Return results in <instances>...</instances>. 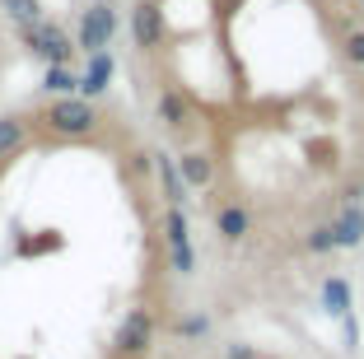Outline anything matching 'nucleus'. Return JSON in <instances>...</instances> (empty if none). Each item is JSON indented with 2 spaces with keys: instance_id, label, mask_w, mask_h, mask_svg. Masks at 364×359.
Here are the masks:
<instances>
[{
  "instance_id": "1a4fd4ad",
  "label": "nucleus",
  "mask_w": 364,
  "mask_h": 359,
  "mask_svg": "<svg viewBox=\"0 0 364 359\" xmlns=\"http://www.w3.org/2000/svg\"><path fill=\"white\" fill-rule=\"evenodd\" d=\"M159 117L168 131H187L192 127V103H187V94L182 89H164L159 94Z\"/></svg>"
},
{
  "instance_id": "9b49d317",
  "label": "nucleus",
  "mask_w": 364,
  "mask_h": 359,
  "mask_svg": "<svg viewBox=\"0 0 364 359\" xmlns=\"http://www.w3.org/2000/svg\"><path fill=\"white\" fill-rule=\"evenodd\" d=\"M28 140V117H0V159H10Z\"/></svg>"
},
{
  "instance_id": "f8f14e48",
  "label": "nucleus",
  "mask_w": 364,
  "mask_h": 359,
  "mask_svg": "<svg viewBox=\"0 0 364 359\" xmlns=\"http://www.w3.org/2000/svg\"><path fill=\"white\" fill-rule=\"evenodd\" d=\"M159 159V178H164V196H168L173 205L187 196V187H182V173H178V159H168V154H154Z\"/></svg>"
},
{
  "instance_id": "423d86ee",
  "label": "nucleus",
  "mask_w": 364,
  "mask_h": 359,
  "mask_svg": "<svg viewBox=\"0 0 364 359\" xmlns=\"http://www.w3.org/2000/svg\"><path fill=\"white\" fill-rule=\"evenodd\" d=\"M210 224H215V238H225V243H243L247 233H252V215L238 201H220L210 210Z\"/></svg>"
},
{
  "instance_id": "6ab92c4d",
  "label": "nucleus",
  "mask_w": 364,
  "mask_h": 359,
  "mask_svg": "<svg viewBox=\"0 0 364 359\" xmlns=\"http://www.w3.org/2000/svg\"><path fill=\"white\" fill-rule=\"evenodd\" d=\"M173 331H178V336H201V331H205V317H201V313L178 317V327H173Z\"/></svg>"
},
{
  "instance_id": "0eeeda50",
  "label": "nucleus",
  "mask_w": 364,
  "mask_h": 359,
  "mask_svg": "<svg viewBox=\"0 0 364 359\" xmlns=\"http://www.w3.org/2000/svg\"><path fill=\"white\" fill-rule=\"evenodd\" d=\"M327 229H332V243L336 247H355L364 238V205L355 201V205H341V210L332 215V224H327Z\"/></svg>"
},
{
  "instance_id": "2eb2a0df",
  "label": "nucleus",
  "mask_w": 364,
  "mask_h": 359,
  "mask_svg": "<svg viewBox=\"0 0 364 359\" xmlns=\"http://www.w3.org/2000/svg\"><path fill=\"white\" fill-rule=\"evenodd\" d=\"M0 5H5V10L19 19V28H28V23L43 19V5H38V0H0Z\"/></svg>"
},
{
  "instance_id": "39448f33",
  "label": "nucleus",
  "mask_w": 364,
  "mask_h": 359,
  "mask_svg": "<svg viewBox=\"0 0 364 359\" xmlns=\"http://www.w3.org/2000/svg\"><path fill=\"white\" fill-rule=\"evenodd\" d=\"M131 38H136L140 52H159L164 47L168 23H164V10L154 0H136V10H131Z\"/></svg>"
},
{
  "instance_id": "ddd939ff",
  "label": "nucleus",
  "mask_w": 364,
  "mask_h": 359,
  "mask_svg": "<svg viewBox=\"0 0 364 359\" xmlns=\"http://www.w3.org/2000/svg\"><path fill=\"white\" fill-rule=\"evenodd\" d=\"M47 89H52V94H75L80 89V75L70 70V65H47Z\"/></svg>"
},
{
  "instance_id": "6e6552de",
  "label": "nucleus",
  "mask_w": 364,
  "mask_h": 359,
  "mask_svg": "<svg viewBox=\"0 0 364 359\" xmlns=\"http://www.w3.org/2000/svg\"><path fill=\"white\" fill-rule=\"evenodd\" d=\"M178 173H182V187H192V191H201V187L215 182V164H210V154H201V149H187V154L178 159Z\"/></svg>"
},
{
  "instance_id": "9d476101",
  "label": "nucleus",
  "mask_w": 364,
  "mask_h": 359,
  "mask_svg": "<svg viewBox=\"0 0 364 359\" xmlns=\"http://www.w3.org/2000/svg\"><path fill=\"white\" fill-rule=\"evenodd\" d=\"M107 85H112V52H98V56H89V70L80 75V89L94 98V94H107Z\"/></svg>"
},
{
  "instance_id": "20e7f679",
  "label": "nucleus",
  "mask_w": 364,
  "mask_h": 359,
  "mask_svg": "<svg viewBox=\"0 0 364 359\" xmlns=\"http://www.w3.org/2000/svg\"><path fill=\"white\" fill-rule=\"evenodd\" d=\"M19 33H23V43H28V52L43 56L47 65H70V38H65V28L38 19V23H28V28H19Z\"/></svg>"
},
{
  "instance_id": "4468645a",
  "label": "nucleus",
  "mask_w": 364,
  "mask_h": 359,
  "mask_svg": "<svg viewBox=\"0 0 364 359\" xmlns=\"http://www.w3.org/2000/svg\"><path fill=\"white\" fill-rule=\"evenodd\" d=\"M164 229H168V252H178V247H192V243H187V220H182L178 205L164 215Z\"/></svg>"
},
{
  "instance_id": "a211bd4d",
  "label": "nucleus",
  "mask_w": 364,
  "mask_h": 359,
  "mask_svg": "<svg viewBox=\"0 0 364 359\" xmlns=\"http://www.w3.org/2000/svg\"><path fill=\"white\" fill-rule=\"evenodd\" d=\"M304 247H309V252H332V229H327V224H318V229H309V238H304Z\"/></svg>"
},
{
  "instance_id": "7ed1b4c3",
  "label": "nucleus",
  "mask_w": 364,
  "mask_h": 359,
  "mask_svg": "<svg viewBox=\"0 0 364 359\" xmlns=\"http://www.w3.org/2000/svg\"><path fill=\"white\" fill-rule=\"evenodd\" d=\"M112 38H117V10H112L107 0H98V5H89V10L80 14V47H85L89 56H98V52L112 47Z\"/></svg>"
},
{
  "instance_id": "f3484780",
  "label": "nucleus",
  "mask_w": 364,
  "mask_h": 359,
  "mask_svg": "<svg viewBox=\"0 0 364 359\" xmlns=\"http://www.w3.org/2000/svg\"><path fill=\"white\" fill-rule=\"evenodd\" d=\"M341 52H346V61H350V65H364V28L346 33V43H341Z\"/></svg>"
},
{
  "instance_id": "f257e3e1",
  "label": "nucleus",
  "mask_w": 364,
  "mask_h": 359,
  "mask_svg": "<svg viewBox=\"0 0 364 359\" xmlns=\"http://www.w3.org/2000/svg\"><path fill=\"white\" fill-rule=\"evenodd\" d=\"M43 122H47V131H56V136L85 140V136H94V127H98V112L85 103V98H56V103L43 112Z\"/></svg>"
},
{
  "instance_id": "412c9836",
  "label": "nucleus",
  "mask_w": 364,
  "mask_h": 359,
  "mask_svg": "<svg viewBox=\"0 0 364 359\" xmlns=\"http://www.w3.org/2000/svg\"><path fill=\"white\" fill-rule=\"evenodd\" d=\"M257 359H276V355H257Z\"/></svg>"
},
{
  "instance_id": "dca6fc26",
  "label": "nucleus",
  "mask_w": 364,
  "mask_h": 359,
  "mask_svg": "<svg viewBox=\"0 0 364 359\" xmlns=\"http://www.w3.org/2000/svg\"><path fill=\"white\" fill-rule=\"evenodd\" d=\"M322 299L332 304V313H346V308H350V289H346V280H341V275H332V280L322 285Z\"/></svg>"
},
{
  "instance_id": "f03ea898",
  "label": "nucleus",
  "mask_w": 364,
  "mask_h": 359,
  "mask_svg": "<svg viewBox=\"0 0 364 359\" xmlns=\"http://www.w3.org/2000/svg\"><path fill=\"white\" fill-rule=\"evenodd\" d=\"M150 341H154V313L150 308H131L127 322L112 336V359H140L150 350Z\"/></svg>"
},
{
  "instance_id": "aec40b11",
  "label": "nucleus",
  "mask_w": 364,
  "mask_h": 359,
  "mask_svg": "<svg viewBox=\"0 0 364 359\" xmlns=\"http://www.w3.org/2000/svg\"><path fill=\"white\" fill-rule=\"evenodd\" d=\"M131 168H136V173H150V154H131Z\"/></svg>"
}]
</instances>
